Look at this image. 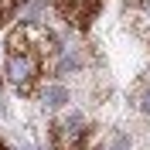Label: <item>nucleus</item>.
<instances>
[{"mask_svg":"<svg viewBox=\"0 0 150 150\" xmlns=\"http://www.w3.org/2000/svg\"><path fill=\"white\" fill-rule=\"evenodd\" d=\"M0 150H7V143H4V140H0Z\"/></svg>","mask_w":150,"mask_h":150,"instance_id":"6","label":"nucleus"},{"mask_svg":"<svg viewBox=\"0 0 150 150\" xmlns=\"http://www.w3.org/2000/svg\"><path fill=\"white\" fill-rule=\"evenodd\" d=\"M62 55L58 34L48 31L38 21H24L4 41V72L7 82L21 96H34L48 75L55 72V62Z\"/></svg>","mask_w":150,"mask_h":150,"instance_id":"1","label":"nucleus"},{"mask_svg":"<svg viewBox=\"0 0 150 150\" xmlns=\"http://www.w3.org/2000/svg\"><path fill=\"white\" fill-rule=\"evenodd\" d=\"M21 4H24V0H0V28H7L10 21L17 17Z\"/></svg>","mask_w":150,"mask_h":150,"instance_id":"4","label":"nucleus"},{"mask_svg":"<svg viewBox=\"0 0 150 150\" xmlns=\"http://www.w3.org/2000/svg\"><path fill=\"white\" fill-rule=\"evenodd\" d=\"M48 103L62 106V103H65V89H62V85H51V89H48Z\"/></svg>","mask_w":150,"mask_h":150,"instance_id":"5","label":"nucleus"},{"mask_svg":"<svg viewBox=\"0 0 150 150\" xmlns=\"http://www.w3.org/2000/svg\"><path fill=\"white\" fill-rule=\"evenodd\" d=\"M103 130L82 112H65L51 123V150H99Z\"/></svg>","mask_w":150,"mask_h":150,"instance_id":"2","label":"nucleus"},{"mask_svg":"<svg viewBox=\"0 0 150 150\" xmlns=\"http://www.w3.org/2000/svg\"><path fill=\"white\" fill-rule=\"evenodd\" d=\"M51 7L62 14V21L68 28L89 31L92 21L99 17V10H103V0H51Z\"/></svg>","mask_w":150,"mask_h":150,"instance_id":"3","label":"nucleus"}]
</instances>
